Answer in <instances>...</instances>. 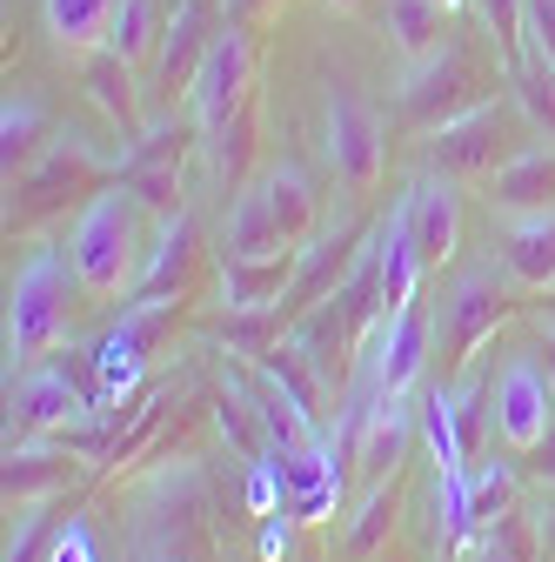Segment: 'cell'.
Segmentation results:
<instances>
[{
    "label": "cell",
    "mask_w": 555,
    "mask_h": 562,
    "mask_svg": "<svg viewBox=\"0 0 555 562\" xmlns=\"http://www.w3.org/2000/svg\"><path fill=\"white\" fill-rule=\"evenodd\" d=\"M141 215H148V207L134 201L121 181L101 188V194L81 207V215H75L67 261H75V281H81L94 302L134 295V281H141Z\"/></svg>",
    "instance_id": "2"
},
{
    "label": "cell",
    "mask_w": 555,
    "mask_h": 562,
    "mask_svg": "<svg viewBox=\"0 0 555 562\" xmlns=\"http://www.w3.org/2000/svg\"><path fill=\"white\" fill-rule=\"evenodd\" d=\"M60 529H67V522L54 516V503H27L21 522H14V536H8V562H47Z\"/></svg>",
    "instance_id": "39"
},
{
    "label": "cell",
    "mask_w": 555,
    "mask_h": 562,
    "mask_svg": "<svg viewBox=\"0 0 555 562\" xmlns=\"http://www.w3.org/2000/svg\"><path fill=\"white\" fill-rule=\"evenodd\" d=\"M321 161H328V175L349 188L355 201H369V194L382 188V175H388V121H382L362 94H349V88L328 94V114H321Z\"/></svg>",
    "instance_id": "9"
},
{
    "label": "cell",
    "mask_w": 555,
    "mask_h": 562,
    "mask_svg": "<svg viewBox=\"0 0 555 562\" xmlns=\"http://www.w3.org/2000/svg\"><path fill=\"white\" fill-rule=\"evenodd\" d=\"M114 8H121V0H41V21H47V41L67 60H88L94 47H107Z\"/></svg>",
    "instance_id": "26"
},
{
    "label": "cell",
    "mask_w": 555,
    "mask_h": 562,
    "mask_svg": "<svg viewBox=\"0 0 555 562\" xmlns=\"http://www.w3.org/2000/svg\"><path fill=\"white\" fill-rule=\"evenodd\" d=\"M67 268L60 248H34L8 295V369H34L67 341Z\"/></svg>",
    "instance_id": "5"
},
{
    "label": "cell",
    "mask_w": 555,
    "mask_h": 562,
    "mask_svg": "<svg viewBox=\"0 0 555 562\" xmlns=\"http://www.w3.org/2000/svg\"><path fill=\"white\" fill-rule=\"evenodd\" d=\"M161 34H168V14L155 8V0H121L114 8V27H107V47L127 60V67H141L161 54Z\"/></svg>",
    "instance_id": "33"
},
{
    "label": "cell",
    "mask_w": 555,
    "mask_h": 562,
    "mask_svg": "<svg viewBox=\"0 0 555 562\" xmlns=\"http://www.w3.org/2000/svg\"><path fill=\"white\" fill-rule=\"evenodd\" d=\"M81 88H88V101L107 114V127L121 134V148H127V140H141V134H148L141 94H134V67H127L114 47H94V54L81 60Z\"/></svg>",
    "instance_id": "21"
},
{
    "label": "cell",
    "mask_w": 555,
    "mask_h": 562,
    "mask_svg": "<svg viewBox=\"0 0 555 562\" xmlns=\"http://www.w3.org/2000/svg\"><path fill=\"white\" fill-rule=\"evenodd\" d=\"M201 148V127H194V114L188 121H148V134L141 140H127V148L114 155V181L148 207L155 222H168V215H181V168H188V155Z\"/></svg>",
    "instance_id": "8"
},
{
    "label": "cell",
    "mask_w": 555,
    "mask_h": 562,
    "mask_svg": "<svg viewBox=\"0 0 555 562\" xmlns=\"http://www.w3.org/2000/svg\"><path fill=\"white\" fill-rule=\"evenodd\" d=\"M529 302V289L509 274V268H468L455 289L442 295V315H435V362H442V382H462L475 369V356L496 341L502 322H516Z\"/></svg>",
    "instance_id": "3"
},
{
    "label": "cell",
    "mask_w": 555,
    "mask_h": 562,
    "mask_svg": "<svg viewBox=\"0 0 555 562\" xmlns=\"http://www.w3.org/2000/svg\"><path fill=\"white\" fill-rule=\"evenodd\" d=\"M395 529V482H382V488H369V496L355 503V522H349V555H375L382 549V536Z\"/></svg>",
    "instance_id": "38"
},
{
    "label": "cell",
    "mask_w": 555,
    "mask_h": 562,
    "mask_svg": "<svg viewBox=\"0 0 555 562\" xmlns=\"http://www.w3.org/2000/svg\"><path fill=\"white\" fill-rule=\"evenodd\" d=\"M516 101H482L475 114L449 121L442 134H429V175H449V181H489L509 155H502V140L516 127Z\"/></svg>",
    "instance_id": "11"
},
{
    "label": "cell",
    "mask_w": 555,
    "mask_h": 562,
    "mask_svg": "<svg viewBox=\"0 0 555 562\" xmlns=\"http://www.w3.org/2000/svg\"><path fill=\"white\" fill-rule=\"evenodd\" d=\"M254 375H261L268 389H282V395H288V402L315 422V429H328V422H335V395H328V382L315 375V362L295 348V335H288V341H274L268 356L254 362Z\"/></svg>",
    "instance_id": "23"
},
{
    "label": "cell",
    "mask_w": 555,
    "mask_h": 562,
    "mask_svg": "<svg viewBox=\"0 0 555 562\" xmlns=\"http://www.w3.org/2000/svg\"><path fill=\"white\" fill-rule=\"evenodd\" d=\"M282 8H288V0H222V21H235L248 34H268L274 21H282Z\"/></svg>",
    "instance_id": "41"
},
{
    "label": "cell",
    "mask_w": 555,
    "mask_h": 562,
    "mask_svg": "<svg viewBox=\"0 0 555 562\" xmlns=\"http://www.w3.org/2000/svg\"><path fill=\"white\" fill-rule=\"evenodd\" d=\"M502 268L522 281L529 295L555 289V215H529L502 228Z\"/></svg>",
    "instance_id": "27"
},
{
    "label": "cell",
    "mask_w": 555,
    "mask_h": 562,
    "mask_svg": "<svg viewBox=\"0 0 555 562\" xmlns=\"http://www.w3.org/2000/svg\"><path fill=\"white\" fill-rule=\"evenodd\" d=\"M415 422H422V408H408V395H375L369 429H362V456H355V503L369 496V488L401 475V462L415 456Z\"/></svg>",
    "instance_id": "16"
},
{
    "label": "cell",
    "mask_w": 555,
    "mask_h": 562,
    "mask_svg": "<svg viewBox=\"0 0 555 562\" xmlns=\"http://www.w3.org/2000/svg\"><path fill=\"white\" fill-rule=\"evenodd\" d=\"M54 148V127L34 101H8L0 108V181H21L41 155Z\"/></svg>",
    "instance_id": "29"
},
{
    "label": "cell",
    "mask_w": 555,
    "mask_h": 562,
    "mask_svg": "<svg viewBox=\"0 0 555 562\" xmlns=\"http://www.w3.org/2000/svg\"><path fill=\"white\" fill-rule=\"evenodd\" d=\"M455 188L462 181H449V175H429L408 188V222H415V248H422L429 274H442L462 255V194Z\"/></svg>",
    "instance_id": "19"
},
{
    "label": "cell",
    "mask_w": 555,
    "mask_h": 562,
    "mask_svg": "<svg viewBox=\"0 0 555 562\" xmlns=\"http://www.w3.org/2000/svg\"><path fill=\"white\" fill-rule=\"evenodd\" d=\"M321 8H335V14H362V8H375V0H321Z\"/></svg>",
    "instance_id": "46"
},
{
    "label": "cell",
    "mask_w": 555,
    "mask_h": 562,
    "mask_svg": "<svg viewBox=\"0 0 555 562\" xmlns=\"http://www.w3.org/2000/svg\"><path fill=\"white\" fill-rule=\"evenodd\" d=\"M261 555H268V562H274V555H288V522H274V516L261 522Z\"/></svg>",
    "instance_id": "44"
},
{
    "label": "cell",
    "mask_w": 555,
    "mask_h": 562,
    "mask_svg": "<svg viewBox=\"0 0 555 562\" xmlns=\"http://www.w3.org/2000/svg\"><path fill=\"white\" fill-rule=\"evenodd\" d=\"M509 101L522 108L529 134L555 148V67H548V60H535V54H529L522 67H509Z\"/></svg>",
    "instance_id": "34"
},
{
    "label": "cell",
    "mask_w": 555,
    "mask_h": 562,
    "mask_svg": "<svg viewBox=\"0 0 555 562\" xmlns=\"http://www.w3.org/2000/svg\"><path fill=\"white\" fill-rule=\"evenodd\" d=\"M81 475H88V456H75L60 436L54 442H14L8 449V469H0V496H8V509L54 503L60 488H75Z\"/></svg>",
    "instance_id": "17"
},
{
    "label": "cell",
    "mask_w": 555,
    "mask_h": 562,
    "mask_svg": "<svg viewBox=\"0 0 555 562\" xmlns=\"http://www.w3.org/2000/svg\"><path fill=\"white\" fill-rule=\"evenodd\" d=\"M442 8H462V0H442Z\"/></svg>",
    "instance_id": "50"
},
{
    "label": "cell",
    "mask_w": 555,
    "mask_h": 562,
    "mask_svg": "<svg viewBox=\"0 0 555 562\" xmlns=\"http://www.w3.org/2000/svg\"><path fill=\"white\" fill-rule=\"evenodd\" d=\"M482 101H496V67L482 60L468 41H449L442 54L408 67V81H401V127L408 134H442L449 121L475 114Z\"/></svg>",
    "instance_id": "4"
},
{
    "label": "cell",
    "mask_w": 555,
    "mask_h": 562,
    "mask_svg": "<svg viewBox=\"0 0 555 562\" xmlns=\"http://www.w3.org/2000/svg\"><path fill=\"white\" fill-rule=\"evenodd\" d=\"M548 315H555V289H548Z\"/></svg>",
    "instance_id": "49"
},
{
    "label": "cell",
    "mask_w": 555,
    "mask_h": 562,
    "mask_svg": "<svg viewBox=\"0 0 555 562\" xmlns=\"http://www.w3.org/2000/svg\"><path fill=\"white\" fill-rule=\"evenodd\" d=\"M47 562H101L94 529H88V522H67V529L54 536V555H47Z\"/></svg>",
    "instance_id": "42"
},
{
    "label": "cell",
    "mask_w": 555,
    "mask_h": 562,
    "mask_svg": "<svg viewBox=\"0 0 555 562\" xmlns=\"http://www.w3.org/2000/svg\"><path fill=\"white\" fill-rule=\"evenodd\" d=\"M542 356H548V382H555V328L542 335Z\"/></svg>",
    "instance_id": "47"
},
{
    "label": "cell",
    "mask_w": 555,
    "mask_h": 562,
    "mask_svg": "<svg viewBox=\"0 0 555 562\" xmlns=\"http://www.w3.org/2000/svg\"><path fill=\"white\" fill-rule=\"evenodd\" d=\"M529 522H535V542H542V562H555V488L542 482V496L529 503Z\"/></svg>",
    "instance_id": "43"
},
{
    "label": "cell",
    "mask_w": 555,
    "mask_h": 562,
    "mask_svg": "<svg viewBox=\"0 0 555 562\" xmlns=\"http://www.w3.org/2000/svg\"><path fill=\"white\" fill-rule=\"evenodd\" d=\"M248 101H261V34L222 21L215 47H207L201 75H194V88H188V114H194L201 140H215Z\"/></svg>",
    "instance_id": "7"
},
{
    "label": "cell",
    "mask_w": 555,
    "mask_h": 562,
    "mask_svg": "<svg viewBox=\"0 0 555 562\" xmlns=\"http://www.w3.org/2000/svg\"><path fill=\"white\" fill-rule=\"evenodd\" d=\"M489 207L502 222H529V215H555V148L542 140V148H522L509 155L489 181Z\"/></svg>",
    "instance_id": "20"
},
{
    "label": "cell",
    "mask_w": 555,
    "mask_h": 562,
    "mask_svg": "<svg viewBox=\"0 0 555 562\" xmlns=\"http://www.w3.org/2000/svg\"><path fill=\"white\" fill-rule=\"evenodd\" d=\"M468 509H475V522H482V529L509 522V516L522 509L516 469H509V462H489V456H482V462H475V475H468Z\"/></svg>",
    "instance_id": "35"
},
{
    "label": "cell",
    "mask_w": 555,
    "mask_h": 562,
    "mask_svg": "<svg viewBox=\"0 0 555 562\" xmlns=\"http://www.w3.org/2000/svg\"><path fill=\"white\" fill-rule=\"evenodd\" d=\"M375 241V228H362V222H341V228H328V235H315L308 248H302V268H295V281H288V295H282V315H288V335H295V322L308 315V308H321L341 281H349V268L362 261V248Z\"/></svg>",
    "instance_id": "13"
},
{
    "label": "cell",
    "mask_w": 555,
    "mask_h": 562,
    "mask_svg": "<svg viewBox=\"0 0 555 562\" xmlns=\"http://www.w3.org/2000/svg\"><path fill=\"white\" fill-rule=\"evenodd\" d=\"M181 322H188V302H134L101 341H94V369H101V408H121V402H134L141 395V382H148V369H155V356L181 335Z\"/></svg>",
    "instance_id": "6"
},
{
    "label": "cell",
    "mask_w": 555,
    "mask_h": 562,
    "mask_svg": "<svg viewBox=\"0 0 555 562\" xmlns=\"http://www.w3.org/2000/svg\"><path fill=\"white\" fill-rule=\"evenodd\" d=\"M201 148H207V168H215L222 188H241L248 168H254V155H261V101H248L215 140H201Z\"/></svg>",
    "instance_id": "31"
},
{
    "label": "cell",
    "mask_w": 555,
    "mask_h": 562,
    "mask_svg": "<svg viewBox=\"0 0 555 562\" xmlns=\"http://www.w3.org/2000/svg\"><path fill=\"white\" fill-rule=\"evenodd\" d=\"M522 41L535 60L555 67V0H529V14H522Z\"/></svg>",
    "instance_id": "40"
},
{
    "label": "cell",
    "mask_w": 555,
    "mask_h": 562,
    "mask_svg": "<svg viewBox=\"0 0 555 562\" xmlns=\"http://www.w3.org/2000/svg\"><path fill=\"white\" fill-rule=\"evenodd\" d=\"M141 562H181V555H141Z\"/></svg>",
    "instance_id": "48"
},
{
    "label": "cell",
    "mask_w": 555,
    "mask_h": 562,
    "mask_svg": "<svg viewBox=\"0 0 555 562\" xmlns=\"http://www.w3.org/2000/svg\"><path fill=\"white\" fill-rule=\"evenodd\" d=\"M548 422H555V382L529 356H516L496 375V436H502V449L516 462H529L542 449V436H548Z\"/></svg>",
    "instance_id": "12"
},
{
    "label": "cell",
    "mask_w": 555,
    "mask_h": 562,
    "mask_svg": "<svg viewBox=\"0 0 555 562\" xmlns=\"http://www.w3.org/2000/svg\"><path fill=\"white\" fill-rule=\"evenodd\" d=\"M215 34H222V21H215V8H207V0H181V8L168 14L161 54H155V101H168V108L188 101L201 60H207V47H215Z\"/></svg>",
    "instance_id": "14"
},
{
    "label": "cell",
    "mask_w": 555,
    "mask_h": 562,
    "mask_svg": "<svg viewBox=\"0 0 555 562\" xmlns=\"http://www.w3.org/2000/svg\"><path fill=\"white\" fill-rule=\"evenodd\" d=\"M261 188H268V207H274V222H282V235H288V248H308L315 241V228H321V194H315V181L302 175V168H268L261 175Z\"/></svg>",
    "instance_id": "28"
},
{
    "label": "cell",
    "mask_w": 555,
    "mask_h": 562,
    "mask_svg": "<svg viewBox=\"0 0 555 562\" xmlns=\"http://www.w3.org/2000/svg\"><path fill=\"white\" fill-rule=\"evenodd\" d=\"M101 188H114V155H101L81 134H54V148L21 181H8V241H27V235L54 228L60 215L88 207Z\"/></svg>",
    "instance_id": "1"
},
{
    "label": "cell",
    "mask_w": 555,
    "mask_h": 562,
    "mask_svg": "<svg viewBox=\"0 0 555 562\" xmlns=\"http://www.w3.org/2000/svg\"><path fill=\"white\" fill-rule=\"evenodd\" d=\"M468 562H542V542H535L529 509H516V516L496 522V529H482V542H475Z\"/></svg>",
    "instance_id": "37"
},
{
    "label": "cell",
    "mask_w": 555,
    "mask_h": 562,
    "mask_svg": "<svg viewBox=\"0 0 555 562\" xmlns=\"http://www.w3.org/2000/svg\"><path fill=\"white\" fill-rule=\"evenodd\" d=\"M81 415H94V395L81 389V375L67 362H34L14 389V408H8V449L14 442H54Z\"/></svg>",
    "instance_id": "10"
},
{
    "label": "cell",
    "mask_w": 555,
    "mask_h": 562,
    "mask_svg": "<svg viewBox=\"0 0 555 562\" xmlns=\"http://www.w3.org/2000/svg\"><path fill=\"white\" fill-rule=\"evenodd\" d=\"M274 341H288V315H282V302H268V308H228V315H222V348H228V356H241L248 369L268 356Z\"/></svg>",
    "instance_id": "32"
},
{
    "label": "cell",
    "mask_w": 555,
    "mask_h": 562,
    "mask_svg": "<svg viewBox=\"0 0 555 562\" xmlns=\"http://www.w3.org/2000/svg\"><path fill=\"white\" fill-rule=\"evenodd\" d=\"M449 389V422H455V442L468 456V469L482 462V436H489V422H496V382L489 375H462V382H442Z\"/></svg>",
    "instance_id": "30"
},
{
    "label": "cell",
    "mask_w": 555,
    "mask_h": 562,
    "mask_svg": "<svg viewBox=\"0 0 555 562\" xmlns=\"http://www.w3.org/2000/svg\"><path fill=\"white\" fill-rule=\"evenodd\" d=\"M288 235L282 222H274V207H268V188L254 181L248 194H235L228 207V228H222V261H261V255H282Z\"/></svg>",
    "instance_id": "24"
},
{
    "label": "cell",
    "mask_w": 555,
    "mask_h": 562,
    "mask_svg": "<svg viewBox=\"0 0 555 562\" xmlns=\"http://www.w3.org/2000/svg\"><path fill=\"white\" fill-rule=\"evenodd\" d=\"M295 268H302V248L261 255V261H222V308H268V302H282Z\"/></svg>",
    "instance_id": "25"
},
{
    "label": "cell",
    "mask_w": 555,
    "mask_h": 562,
    "mask_svg": "<svg viewBox=\"0 0 555 562\" xmlns=\"http://www.w3.org/2000/svg\"><path fill=\"white\" fill-rule=\"evenodd\" d=\"M429 341H435L429 302H408L382 328V341L369 348V389L375 395H415V382H422V369H429Z\"/></svg>",
    "instance_id": "15"
},
{
    "label": "cell",
    "mask_w": 555,
    "mask_h": 562,
    "mask_svg": "<svg viewBox=\"0 0 555 562\" xmlns=\"http://www.w3.org/2000/svg\"><path fill=\"white\" fill-rule=\"evenodd\" d=\"M482 8V27H489L496 41V67H502V81H509V67L529 60V41H522V14H529V0H475Z\"/></svg>",
    "instance_id": "36"
},
{
    "label": "cell",
    "mask_w": 555,
    "mask_h": 562,
    "mask_svg": "<svg viewBox=\"0 0 555 562\" xmlns=\"http://www.w3.org/2000/svg\"><path fill=\"white\" fill-rule=\"evenodd\" d=\"M194 289H201V228L181 207V215L161 222V241H155L141 281H134V302H188Z\"/></svg>",
    "instance_id": "18"
},
{
    "label": "cell",
    "mask_w": 555,
    "mask_h": 562,
    "mask_svg": "<svg viewBox=\"0 0 555 562\" xmlns=\"http://www.w3.org/2000/svg\"><path fill=\"white\" fill-rule=\"evenodd\" d=\"M382 34L415 67V60H429V54H442L455 41V8H442V0H388V8H382Z\"/></svg>",
    "instance_id": "22"
},
{
    "label": "cell",
    "mask_w": 555,
    "mask_h": 562,
    "mask_svg": "<svg viewBox=\"0 0 555 562\" xmlns=\"http://www.w3.org/2000/svg\"><path fill=\"white\" fill-rule=\"evenodd\" d=\"M529 462H535V475H542V482L555 488V422H548V436H542V449H535Z\"/></svg>",
    "instance_id": "45"
}]
</instances>
